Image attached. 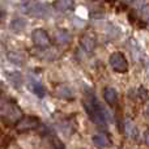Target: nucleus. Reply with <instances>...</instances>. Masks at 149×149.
Segmentation results:
<instances>
[{
  "mask_svg": "<svg viewBox=\"0 0 149 149\" xmlns=\"http://www.w3.org/2000/svg\"><path fill=\"white\" fill-rule=\"evenodd\" d=\"M54 147L56 148V149H64V147H63V144H62V141H60V140H56V139L54 140Z\"/></svg>",
  "mask_w": 149,
  "mask_h": 149,
  "instance_id": "aec40b11",
  "label": "nucleus"
},
{
  "mask_svg": "<svg viewBox=\"0 0 149 149\" xmlns=\"http://www.w3.org/2000/svg\"><path fill=\"white\" fill-rule=\"evenodd\" d=\"M39 126V119L36 116H24L21 120L17 122L16 124V131L17 132H26V131H33V130L38 128Z\"/></svg>",
  "mask_w": 149,
  "mask_h": 149,
  "instance_id": "39448f33",
  "label": "nucleus"
},
{
  "mask_svg": "<svg viewBox=\"0 0 149 149\" xmlns=\"http://www.w3.org/2000/svg\"><path fill=\"white\" fill-rule=\"evenodd\" d=\"M126 1H130V0H126Z\"/></svg>",
  "mask_w": 149,
  "mask_h": 149,
  "instance_id": "a878e982",
  "label": "nucleus"
},
{
  "mask_svg": "<svg viewBox=\"0 0 149 149\" xmlns=\"http://www.w3.org/2000/svg\"><path fill=\"white\" fill-rule=\"evenodd\" d=\"M74 24H77V28H82V26H84V21H82V20H74Z\"/></svg>",
  "mask_w": 149,
  "mask_h": 149,
  "instance_id": "412c9836",
  "label": "nucleus"
},
{
  "mask_svg": "<svg viewBox=\"0 0 149 149\" xmlns=\"http://www.w3.org/2000/svg\"><path fill=\"white\" fill-rule=\"evenodd\" d=\"M147 115L149 116V105H148V109H147Z\"/></svg>",
  "mask_w": 149,
  "mask_h": 149,
  "instance_id": "b1692460",
  "label": "nucleus"
},
{
  "mask_svg": "<svg viewBox=\"0 0 149 149\" xmlns=\"http://www.w3.org/2000/svg\"><path fill=\"white\" fill-rule=\"evenodd\" d=\"M29 88H30L31 92L36 95H38L39 98H43L45 95H46V89H45V86L39 81H37V80H30Z\"/></svg>",
  "mask_w": 149,
  "mask_h": 149,
  "instance_id": "9d476101",
  "label": "nucleus"
},
{
  "mask_svg": "<svg viewBox=\"0 0 149 149\" xmlns=\"http://www.w3.org/2000/svg\"><path fill=\"white\" fill-rule=\"evenodd\" d=\"M7 58L10 63H13L15 65H22L25 63V59H24L22 54L20 52H16V51H9L7 54Z\"/></svg>",
  "mask_w": 149,
  "mask_h": 149,
  "instance_id": "dca6fc26",
  "label": "nucleus"
},
{
  "mask_svg": "<svg viewBox=\"0 0 149 149\" xmlns=\"http://www.w3.org/2000/svg\"><path fill=\"white\" fill-rule=\"evenodd\" d=\"M24 12L31 17L37 18H49L52 15V9L49 4L45 3H30L24 7Z\"/></svg>",
  "mask_w": 149,
  "mask_h": 149,
  "instance_id": "7ed1b4c3",
  "label": "nucleus"
},
{
  "mask_svg": "<svg viewBox=\"0 0 149 149\" xmlns=\"http://www.w3.org/2000/svg\"><path fill=\"white\" fill-rule=\"evenodd\" d=\"M56 94H58V97L63 98V100H73L74 98V92L72 90V88H70L68 85H62V86H59Z\"/></svg>",
  "mask_w": 149,
  "mask_h": 149,
  "instance_id": "ddd939ff",
  "label": "nucleus"
},
{
  "mask_svg": "<svg viewBox=\"0 0 149 149\" xmlns=\"http://www.w3.org/2000/svg\"><path fill=\"white\" fill-rule=\"evenodd\" d=\"M22 1H24V0H22Z\"/></svg>",
  "mask_w": 149,
  "mask_h": 149,
  "instance_id": "bb28decb",
  "label": "nucleus"
},
{
  "mask_svg": "<svg viewBox=\"0 0 149 149\" xmlns=\"http://www.w3.org/2000/svg\"><path fill=\"white\" fill-rule=\"evenodd\" d=\"M93 144L98 148H109L111 145V141L105 134H95L92 137Z\"/></svg>",
  "mask_w": 149,
  "mask_h": 149,
  "instance_id": "6e6552de",
  "label": "nucleus"
},
{
  "mask_svg": "<svg viewBox=\"0 0 149 149\" xmlns=\"http://www.w3.org/2000/svg\"><path fill=\"white\" fill-rule=\"evenodd\" d=\"M84 107L86 110L89 118L95 124H106L110 120V114L103 107V105L98 101V98L92 92L86 94V100L84 101Z\"/></svg>",
  "mask_w": 149,
  "mask_h": 149,
  "instance_id": "f257e3e1",
  "label": "nucleus"
},
{
  "mask_svg": "<svg viewBox=\"0 0 149 149\" xmlns=\"http://www.w3.org/2000/svg\"><path fill=\"white\" fill-rule=\"evenodd\" d=\"M4 135H5V134H4V132H3V130L0 128V140L3 139V136H4Z\"/></svg>",
  "mask_w": 149,
  "mask_h": 149,
  "instance_id": "5701e85b",
  "label": "nucleus"
},
{
  "mask_svg": "<svg viewBox=\"0 0 149 149\" xmlns=\"http://www.w3.org/2000/svg\"><path fill=\"white\" fill-rule=\"evenodd\" d=\"M103 98H105V101L107 103H110V105H115L116 102H118V93H116V90L114 89V88H105V90H103Z\"/></svg>",
  "mask_w": 149,
  "mask_h": 149,
  "instance_id": "f8f14e48",
  "label": "nucleus"
},
{
  "mask_svg": "<svg viewBox=\"0 0 149 149\" xmlns=\"http://www.w3.org/2000/svg\"><path fill=\"white\" fill-rule=\"evenodd\" d=\"M109 63H110L111 68L119 73H124L128 71V62H127L126 56L122 52H114L109 58Z\"/></svg>",
  "mask_w": 149,
  "mask_h": 149,
  "instance_id": "20e7f679",
  "label": "nucleus"
},
{
  "mask_svg": "<svg viewBox=\"0 0 149 149\" xmlns=\"http://www.w3.org/2000/svg\"><path fill=\"white\" fill-rule=\"evenodd\" d=\"M55 41L60 46H67L71 42V34L64 29H59L55 31Z\"/></svg>",
  "mask_w": 149,
  "mask_h": 149,
  "instance_id": "0eeeda50",
  "label": "nucleus"
},
{
  "mask_svg": "<svg viewBox=\"0 0 149 149\" xmlns=\"http://www.w3.org/2000/svg\"><path fill=\"white\" fill-rule=\"evenodd\" d=\"M106 34H107L110 38H118V36L120 34V30L114 25H109L107 28H106Z\"/></svg>",
  "mask_w": 149,
  "mask_h": 149,
  "instance_id": "a211bd4d",
  "label": "nucleus"
},
{
  "mask_svg": "<svg viewBox=\"0 0 149 149\" xmlns=\"http://www.w3.org/2000/svg\"><path fill=\"white\" fill-rule=\"evenodd\" d=\"M81 46L84 50H86V51H93L95 47V38L93 36H90V34H86V36H84L81 38Z\"/></svg>",
  "mask_w": 149,
  "mask_h": 149,
  "instance_id": "2eb2a0df",
  "label": "nucleus"
},
{
  "mask_svg": "<svg viewBox=\"0 0 149 149\" xmlns=\"http://www.w3.org/2000/svg\"><path fill=\"white\" fill-rule=\"evenodd\" d=\"M26 20L22 17H15L12 21H10L9 26H10V30L15 31V33H21V31L25 30L26 28Z\"/></svg>",
  "mask_w": 149,
  "mask_h": 149,
  "instance_id": "1a4fd4ad",
  "label": "nucleus"
},
{
  "mask_svg": "<svg viewBox=\"0 0 149 149\" xmlns=\"http://www.w3.org/2000/svg\"><path fill=\"white\" fill-rule=\"evenodd\" d=\"M1 18H3V13L0 12V21H1Z\"/></svg>",
  "mask_w": 149,
  "mask_h": 149,
  "instance_id": "393cba45",
  "label": "nucleus"
},
{
  "mask_svg": "<svg viewBox=\"0 0 149 149\" xmlns=\"http://www.w3.org/2000/svg\"><path fill=\"white\" fill-rule=\"evenodd\" d=\"M31 39H33L34 45L39 49H47L50 47V38L49 34L46 33V30L43 29H36L31 33Z\"/></svg>",
  "mask_w": 149,
  "mask_h": 149,
  "instance_id": "423d86ee",
  "label": "nucleus"
},
{
  "mask_svg": "<svg viewBox=\"0 0 149 149\" xmlns=\"http://www.w3.org/2000/svg\"><path fill=\"white\" fill-rule=\"evenodd\" d=\"M54 5L56 8V10H59V12H68V10L73 9L74 3L73 0H56Z\"/></svg>",
  "mask_w": 149,
  "mask_h": 149,
  "instance_id": "4468645a",
  "label": "nucleus"
},
{
  "mask_svg": "<svg viewBox=\"0 0 149 149\" xmlns=\"http://www.w3.org/2000/svg\"><path fill=\"white\" fill-rule=\"evenodd\" d=\"M134 5H135V8H137L139 10H143V8H144L147 4H145L144 0H135V4Z\"/></svg>",
  "mask_w": 149,
  "mask_h": 149,
  "instance_id": "6ab92c4d",
  "label": "nucleus"
},
{
  "mask_svg": "<svg viewBox=\"0 0 149 149\" xmlns=\"http://www.w3.org/2000/svg\"><path fill=\"white\" fill-rule=\"evenodd\" d=\"M7 79L10 84L13 85L15 88H21L24 84L22 80V74L17 71H13V72H7Z\"/></svg>",
  "mask_w": 149,
  "mask_h": 149,
  "instance_id": "9b49d317",
  "label": "nucleus"
},
{
  "mask_svg": "<svg viewBox=\"0 0 149 149\" xmlns=\"http://www.w3.org/2000/svg\"><path fill=\"white\" fill-rule=\"evenodd\" d=\"M145 141H147V144L149 145V131L145 134Z\"/></svg>",
  "mask_w": 149,
  "mask_h": 149,
  "instance_id": "4be33fe9",
  "label": "nucleus"
},
{
  "mask_svg": "<svg viewBox=\"0 0 149 149\" xmlns=\"http://www.w3.org/2000/svg\"><path fill=\"white\" fill-rule=\"evenodd\" d=\"M0 118L5 124H17V122L21 120L24 116L16 105L10 102H3L0 103Z\"/></svg>",
  "mask_w": 149,
  "mask_h": 149,
  "instance_id": "f03ea898",
  "label": "nucleus"
},
{
  "mask_svg": "<svg viewBox=\"0 0 149 149\" xmlns=\"http://www.w3.org/2000/svg\"><path fill=\"white\" fill-rule=\"evenodd\" d=\"M124 130H126V134L128 135L130 137H132V139H136V137H137V128L134 126V123H132L131 120H127L126 122Z\"/></svg>",
  "mask_w": 149,
  "mask_h": 149,
  "instance_id": "f3484780",
  "label": "nucleus"
}]
</instances>
